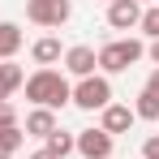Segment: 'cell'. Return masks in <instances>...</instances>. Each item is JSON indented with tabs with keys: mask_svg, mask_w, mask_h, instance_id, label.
I'll return each mask as SVG.
<instances>
[{
	"mask_svg": "<svg viewBox=\"0 0 159 159\" xmlns=\"http://www.w3.org/2000/svg\"><path fill=\"white\" fill-rule=\"evenodd\" d=\"M103 4H112V0H103Z\"/></svg>",
	"mask_w": 159,
	"mask_h": 159,
	"instance_id": "cell-23",
	"label": "cell"
},
{
	"mask_svg": "<svg viewBox=\"0 0 159 159\" xmlns=\"http://www.w3.org/2000/svg\"><path fill=\"white\" fill-rule=\"evenodd\" d=\"M60 125H56V112L52 107H34V112H26V125H22V133L26 138H48V133H56Z\"/></svg>",
	"mask_w": 159,
	"mask_h": 159,
	"instance_id": "cell-9",
	"label": "cell"
},
{
	"mask_svg": "<svg viewBox=\"0 0 159 159\" xmlns=\"http://www.w3.org/2000/svg\"><path fill=\"white\" fill-rule=\"evenodd\" d=\"M155 4H159V0H155Z\"/></svg>",
	"mask_w": 159,
	"mask_h": 159,
	"instance_id": "cell-24",
	"label": "cell"
},
{
	"mask_svg": "<svg viewBox=\"0 0 159 159\" xmlns=\"http://www.w3.org/2000/svg\"><path fill=\"white\" fill-rule=\"evenodd\" d=\"M9 125H17V107L9 99H0V129H9Z\"/></svg>",
	"mask_w": 159,
	"mask_h": 159,
	"instance_id": "cell-17",
	"label": "cell"
},
{
	"mask_svg": "<svg viewBox=\"0 0 159 159\" xmlns=\"http://www.w3.org/2000/svg\"><path fill=\"white\" fill-rule=\"evenodd\" d=\"M112 133H103V129H82V133H73V151H78L82 159H112Z\"/></svg>",
	"mask_w": 159,
	"mask_h": 159,
	"instance_id": "cell-5",
	"label": "cell"
},
{
	"mask_svg": "<svg viewBox=\"0 0 159 159\" xmlns=\"http://www.w3.org/2000/svg\"><path fill=\"white\" fill-rule=\"evenodd\" d=\"M26 17L34 26L60 30L69 17H73V0H26Z\"/></svg>",
	"mask_w": 159,
	"mask_h": 159,
	"instance_id": "cell-4",
	"label": "cell"
},
{
	"mask_svg": "<svg viewBox=\"0 0 159 159\" xmlns=\"http://www.w3.org/2000/svg\"><path fill=\"white\" fill-rule=\"evenodd\" d=\"M30 159H52V155H48V151H34V155H30Z\"/></svg>",
	"mask_w": 159,
	"mask_h": 159,
	"instance_id": "cell-21",
	"label": "cell"
},
{
	"mask_svg": "<svg viewBox=\"0 0 159 159\" xmlns=\"http://www.w3.org/2000/svg\"><path fill=\"white\" fill-rule=\"evenodd\" d=\"M30 56H34V65H39V69H52L56 60H65V52H60V39H52V34H43V39L30 48Z\"/></svg>",
	"mask_w": 159,
	"mask_h": 159,
	"instance_id": "cell-10",
	"label": "cell"
},
{
	"mask_svg": "<svg viewBox=\"0 0 159 159\" xmlns=\"http://www.w3.org/2000/svg\"><path fill=\"white\" fill-rule=\"evenodd\" d=\"M26 99L34 107H65L73 103V86H69V78L65 73H56V69H34L26 78Z\"/></svg>",
	"mask_w": 159,
	"mask_h": 159,
	"instance_id": "cell-1",
	"label": "cell"
},
{
	"mask_svg": "<svg viewBox=\"0 0 159 159\" xmlns=\"http://www.w3.org/2000/svg\"><path fill=\"white\" fill-rule=\"evenodd\" d=\"M142 22V4L138 0H112L107 4V26L112 30H133Z\"/></svg>",
	"mask_w": 159,
	"mask_h": 159,
	"instance_id": "cell-7",
	"label": "cell"
},
{
	"mask_svg": "<svg viewBox=\"0 0 159 159\" xmlns=\"http://www.w3.org/2000/svg\"><path fill=\"white\" fill-rule=\"evenodd\" d=\"M142 52H146V48H142L138 39H112V43H103L95 56H99V69H103V78H107V73H125L129 65H138Z\"/></svg>",
	"mask_w": 159,
	"mask_h": 159,
	"instance_id": "cell-2",
	"label": "cell"
},
{
	"mask_svg": "<svg viewBox=\"0 0 159 159\" xmlns=\"http://www.w3.org/2000/svg\"><path fill=\"white\" fill-rule=\"evenodd\" d=\"M107 103H112V82H107L103 73L78 78V86H73V107H82V112H103Z\"/></svg>",
	"mask_w": 159,
	"mask_h": 159,
	"instance_id": "cell-3",
	"label": "cell"
},
{
	"mask_svg": "<svg viewBox=\"0 0 159 159\" xmlns=\"http://www.w3.org/2000/svg\"><path fill=\"white\" fill-rule=\"evenodd\" d=\"M22 52V26L17 22H0V60H13Z\"/></svg>",
	"mask_w": 159,
	"mask_h": 159,
	"instance_id": "cell-12",
	"label": "cell"
},
{
	"mask_svg": "<svg viewBox=\"0 0 159 159\" xmlns=\"http://www.w3.org/2000/svg\"><path fill=\"white\" fill-rule=\"evenodd\" d=\"M133 120H138V116H133V107H129V103H107L103 112H99V129L112 133V138H116V133H129V129H133Z\"/></svg>",
	"mask_w": 159,
	"mask_h": 159,
	"instance_id": "cell-6",
	"label": "cell"
},
{
	"mask_svg": "<svg viewBox=\"0 0 159 159\" xmlns=\"http://www.w3.org/2000/svg\"><path fill=\"white\" fill-rule=\"evenodd\" d=\"M43 142H48L43 151H48V155H52V159H65V155H73V133H65V129H56V133H48Z\"/></svg>",
	"mask_w": 159,
	"mask_h": 159,
	"instance_id": "cell-13",
	"label": "cell"
},
{
	"mask_svg": "<svg viewBox=\"0 0 159 159\" xmlns=\"http://www.w3.org/2000/svg\"><path fill=\"white\" fill-rule=\"evenodd\" d=\"M138 159H159V133H151V138L142 142V155Z\"/></svg>",
	"mask_w": 159,
	"mask_h": 159,
	"instance_id": "cell-18",
	"label": "cell"
},
{
	"mask_svg": "<svg viewBox=\"0 0 159 159\" xmlns=\"http://www.w3.org/2000/svg\"><path fill=\"white\" fill-rule=\"evenodd\" d=\"M26 86V73H22V65H13V60H0V99H9L13 90H22Z\"/></svg>",
	"mask_w": 159,
	"mask_h": 159,
	"instance_id": "cell-11",
	"label": "cell"
},
{
	"mask_svg": "<svg viewBox=\"0 0 159 159\" xmlns=\"http://www.w3.org/2000/svg\"><path fill=\"white\" fill-rule=\"evenodd\" d=\"M146 90H151V95H155V99H159V65H155V69H151V78H146Z\"/></svg>",
	"mask_w": 159,
	"mask_h": 159,
	"instance_id": "cell-19",
	"label": "cell"
},
{
	"mask_svg": "<svg viewBox=\"0 0 159 159\" xmlns=\"http://www.w3.org/2000/svg\"><path fill=\"white\" fill-rule=\"evenodd\" d=\"M151 60L159 65V39H151Z\"/></svg>",
	"mask_w": 159,
	"mask_h": 159,
	"instance_id": "cell-20",
	"label": "cell"
},
{
	"mask_svg": "<svg viewBox=\"0 0 159 159\" xmlns=\"http://www.w3.org/2000/svg\"><path fill=\"white\" fill-rule=\"evenodd\" d=\"M138 4H142V0H138ZM146 4H155V0H146Z\"/></svg>",
	"mask_w": 159,
	"mask_h": 159,
	"instance_id": "cell-22",
	"label": "cell"
},
{
	"mask_svg": "<svg viewBox=\"0 0 159 159\" xmlns=\"http://www.w3.org/2000/svg\"><path fill=\"white\" fill-rule=\"evenodd\" d=\"M22 142H26L22 125H9V129H0V155H17V151H22Z\"/></svg>",
	"mask_w": 159,
	"mask_h": 159,
	"instance_id": "cell-15",
	"label": "cell"
},
{
	"mask_svg": "<svg viewBox=\"0 0 159 159\" xmlns=\"http://www.w3.org/2000/svg\"><path fill=\"white\" fill-rule=\"evenodd\" d=\"M133 116L138 120H159V99L142 86V95H138V103H133Z\"/></svg>",
	"mask_w": 159,
	"mask_h": 159,
	"instance_id": "cell-14",
	"label": "cell"
},
{
	"mask_svg": "<svg viewBox=\"0 0 159 159\" xmlns=\"http://www.w3.org/2000/svg\"><path fill=\"white\" fill-rule=\"evenodd\" d=\"M138 30H142L146 39H159V4L142 9V22H138Z\"/></svg>",
	"mask_w": 159,
	"mask_h": 159,
	"instance_id": "cell-16",
	"label": "cell"
},
{
	"mask_svg": "<svg viewBox=\"0 0 159 159\" xmlns=\"http://www.w3.org/2000/svg\"><path fill=\"white\" fill-rule=\"evenodd\" d=\"M65 69H69L73 78H90V73L99 69V56H95V48H86V43L69 48V52H65Z\"/></svg>",
	"mask_w": 159,
	"mask_h": 159,
	"instance_id": "cell-8",
	"label": "cell"
}]
</instances>
